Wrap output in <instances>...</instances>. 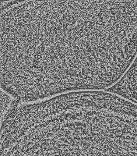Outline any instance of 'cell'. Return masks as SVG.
<instances>
[{
    "instance_id": "1",
    "label": "cell",
    "mask_w": 137,
    "mask_h": 156,
    "mask_svg": "<svg viewBox=\"0 0 137 156\" xmlns=\"http://www.w3.org/2000/svg\"><path fill=\"white\" fill-rule=\"evenodd\" d=\"M124 63L123 38L104 0L1 3V87L20 100L108 90Z\"/></svg>"
},
{
    "instance_id": "2",
    "label": "cell",
    "mask_w": 137,
    "mask_h": 156,
    "mask_svg": "<svg viewBox=\"0 0 137 156\" xmlns=\"http://www.w3.org/2000/svg\"><path fill=\"white\" fill-rule=\"evenodd\" d=\"M1 91V126L11 113L16 108L20 99L13 96L5 90Z\"/></svg>"
}]
</instances>
